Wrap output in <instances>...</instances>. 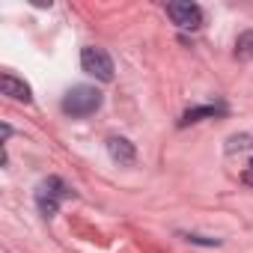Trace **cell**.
<instances>
[{
	"mask_svg": "<svg viewBox=\"0 0 253 253\" xmlns=\"http://www.w3.org/2000/svg\"><path fill=\"white\" fill-rule=\"evenodd\" d=\"M60 107H63L66 116H75V119L89 116V113H95L101 107V92L95 86H89V84H78V86H72L63 95V104Z\"/></svg>",
	"mask_w": 253,
	"mask_h": 253,
	"instance_id": "6da1fadb",
	"label": "cell"
},
{
	"mask_svg": "<svg viewBox=\"0 0 253 253\" xmlns=\"http://www.w3.org/2000/svg\"><path fill=\"white\" fill-rule=\"evenodd\" d=\"M69 197H72L69 185H66L63 179H57V176H48V179L39 182V188H36V206H39V211H42L45 217H54L57 209H60V203L69 200Z\"/></svg>",
	"mask_w": 253,
	"mask_h": 253,
	"instance_id": "7a4b0ae2",
	"label": "cell"
},
{
	"mask_svg": "<svg viewBox=\"0 0 253 253\" xmlns=\"http://www.w3.org/2000/svg\"><path fill=\"white\" fill-rule=\"evenodd\" d=\"M81 66H84V72H89L98 81H113V60L104 48H95V45L84 48L81 51Z\"/></svg>",
	"mask_w": 253,
	"mask_h": 253,
	"instance_id": "3957f363",
	"label": "cell"
},
{
	"mask_svg": "<svg viewBox=\"0 0 253 253\" xmlns=\"http://www.w3.org/2000/svg\"><path fill=\"white\" fill-rule=\"evenodd\" d=\"M167 15L173 18L176 27L182 30H200L203 27V9L191 0H179V3H167Z\"/></svg>",
	"mask_w": 253,
	"mask_h": 253,
	"instance_id": "277c9868",
	"label": "cell"
},
{
	"mask_svg": "<svg viewBox=\"0 0 253 253\" xmlns=\"http://www.w3.org/2000/svg\"><path fill=\"white\" fill-rule=\"evenodd\" d=\"M0 89H3V95H9V98H15V101H33V92H30V86L21 81V78H15V75H9V72H3L0 75Z\"/></svg>",
	"mask_w": 253,
	"mask_h": 253,
	"instance_id": "5b68a950",
	"label": "cell"
},
{
	"mask_svg": "<svg viewBox=\"0 0 253 253\" xmlns=\"http://www.w3.org/2000/svg\"><path fill=\"white\" fill-rule=\"evenodd\" d=\"M107 152H110V158L119 161V164H134V158H137L134 143L125 140V137H110V140H107Z\"/></svg>",
	"mask_w": 253,
	"mask_h": 253,
	"instance_id": "8992f818",
	"label": "cell"
},
{
	"mask_svg": "<svg viewBox=\"0 0 253 253\" xmlns=\"http://www.w3.org/2000/svg\"><path fill=\"white\" fill-rule=\"evenodd\" d=\"M220 113H226V107L223 104H206V107H191L182 119H179V125L185 128V125H191V122H200V119H211V116H220Z\"/></svg>",
	"mask_w": 253,
	"mask_h": 253,
	"instance_id": "52a82bcc",
	"label": "cell"
},
{
	"mask_svg": "<svg viewBox=\"0 0 253 253\" xmlns=\"http://www.w3.org/2000/svg\"><path fill=\"white\" fill-rule=\"evenodd\" d=\"M235 57L238 60H253V30H244L235 39Z\"/></svg>",
	"mask_w": 253,
	"mask_h": 253,
	"instance_id": "ba28073f",
	"label": "cell"
},
{
	"mask_svg": "<svg viewBox=\"0 0 253 253\" xmlns=\"http://www.w3.org/2000/svg\"><path fill=\"white\" fill-rule=\"evenodd\" d=\"M250 140H253V137H247V134H244V137H232L226 149H229V152H235V149H244V146H253Z\"/></svg>",
	"mask_w": 253,
	"mask_h": 253,
	"instance_id": "9c48e42d",
	"label": "cell"
},
{
	"mask_svg": "<svg viewBox=\"0 0 253 253\" xmlns=\"http://www.w3.org/2000/svg\"><path fill=\"white\" fill-rule=\"evenodd\" d=\"M244 182H247V185H253V161H250V164H247V170H244Z\"/></svg>",
	"mask_w": 253,
	"mask_h": 253,
	"instance_id": "30bf717a",
	"label": "cell"
}]
</instances>
